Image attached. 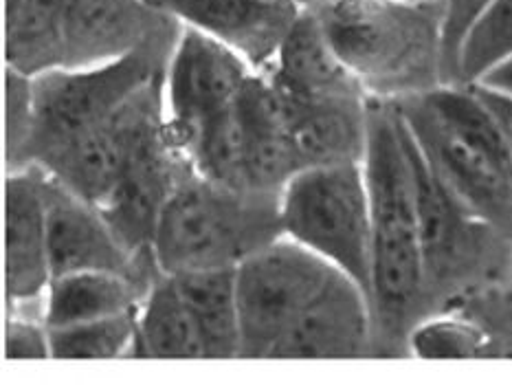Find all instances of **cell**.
<instances>
[{
    "label": "cell",
    "mask_w": 512,
    "mask_h": 385,
    "mask_svg": "<svg viewBox=\"0 0 512 385\" xmlns=\"http://www.w3.org/2000/svg\"><path fill=\"white\" fill-rule=\"evenodd\" d=\"M280 196L231 190L192 170L165 203L154 231L152 256L159 271L238 269L284 236Z\"/></svg>",
    "instance_id": "4"
},
{
    "label": "cell",
    "mask_w": 512,
    "mask_h": 385,
    "mask_svg": "<svg viewBox=\"0 0 512 385\" xmlns=\"http://www.w3.org/2000/svg\"><path fill=\"white\" fill-rule=\"evenodd\" d=\"M335 271V264L286 236L244 260L236 269L240 357L273 359L277 346Z\"/></svg>",
    "instance_id": "7"
},
{
    "label": "cell",
    "mask_w": 512,
    "mask_h": 385,
    "mask_svg": "<svg viewBox=\"0 0 512 385\" xmlns=\"http://www.w3.org/2000/svg\"><path fill=\"white\" fill-rule=\"evenodd\" d=\"M183 29L148 0H66L64 69H91L139 51L174 53Z\"/></svg>",
    "instance_id": "10"
},
{
    "label": "cell",
    "mask_w": 512,
    "mask_h": 385,
    "mask_svg": "<svg viewBox=\"0 0 512 385\" xmlns=\"http://www.w3.org/2000/svg\"><path fill=\"white\" fill-rule=\"evenodd\" d=\"M400 121H403V117H400ZM403 141L416 192L427 306L469 280V275L480 269L491 240L502 236L466 214L460 203L447 192V187L440 183L425 157H422L405 121Z\"/></svg>",
    "instance_id": "9"
},
{
    "label": "cell",
    "mask_w": 512,
    "mask_h": 385,
    "mask_svg": "<svg viewBox=\"0 0 512 385\" xmlns=\"http://www.w3.org/2000/svg\"><path fill=\"white\" fill-rule=\"evenodd\" d=\"M66 0H5V66L29 77L64 69Z\"/></svg>",
    "instance_id": "19"
},
{
    "label": "cell",
    "mask_w": 512,
    "mask_h": 385,
    "mask_svg": "<svg viewBox=\"0 0 512 385\" xmlns=\"http://www.w3.org/2000/svg\"><path fill=\"white\" fill-rule=\"evenodd\" d=\"M407 344L414 355L425 359H462L480 355L486 335L473 322L462 317L433 315L407 335Z\"/></svg>",
    "instance_id": "24"
},
{
    "label": "cell",
    "mask_w": 512,
    "mask_h": 385,
    "mask_svg": "<svg viewBox=\"0 0 512 385\" xmlns=\"http://www.w3.org/2000/svg\"><path fill=\"white\" fill-rule=\"evenodd\" d=\"M475 84L512 99V55H508L502 62H497L493 69H488Z\"/></svg>",
    "instance_id": "29"
},
{
    "label": "cell",
    "mask_w": 512,
    "mask_h": 385,
    "mask_svg": "<svg viewBox=\"0 0 512 385\" xmlns=\"http://www.w3.org/2000/svg\"><path fill=\"white\" fill-rule=\"evenodd\" d=\"M47 209L53 278L82 271H110L154 282L163 275L154 256H135L119 240L102 209L77 196L49 174Z\"/></svg>",
    "instance_id": "12"
},
{
    "label": "cell",
    "mask_w": 512,
    "mask_h": 385,
    "mask_svg": "<svg viewBox=\"0 0 512 385\" xmlns=\"http://www.w3.org/2000/svg\"><path fill=\"white\" fill-rule=\"evenodd\" d=\"M266 75L295 99L365 93L341 62L315 11L304 9ZM367 95V93H365Z\"/></svg>",
    "instance_id": "17"
},
{
    "label": "cell",
    "mask_w": 512,
    "mask_h": 385,
    "mask_svg": "<svg viewBox=\"0 0 512 385\" xmlns=\"http://www.w3.org/2000/svg\"><path fill=\"white\" fill-rule=\"evenodd\" d=\"M433 174L466 214L512 240V163L504 132L473 86L392 99Z\"/></svg>",
    "instance_id": "1"
},
{
    "label": "cell",
    "mask_w": 512,
    "mask_h": 385,
    "mask_svg": "<svg viewBox=\"0 0 512 385\" xmlns=\"http://www.w3.org/2000/svg\"><path fill=\"white\" fill-rule=\"evenodd\" d=\"M495 0H442V82L460 86V55L466 38Z\"/></svg>",
    "instance_id": "25"
},
{
    "label": "cell",
    "mask_w": 512,
    "mask_h": 385,
    "mask_svg": "<svg viewBox=\"0 0 512 385\" xmlns=\"http://www.w3.org/2000/svg\"><path fill=\"white\" fill-rule=\"evenodd\" d=\"M469 86L475 88L477 95L484 99V104L491 108V113L495 115L499 128H502V132H504L510 163H512V99L506 95L488 91V88H484V86H477V84H469Z\"/></svg>",
    "instance_id": "28"
},
{
    "label": "cell",
    "mask_w": 512,
    "mask_h": 385,
    "mask_svg": "<svg viewBox=\"0 0 512 385\" xmlns=\"http://www.w3.org/2000/svg\"><path fill=\"white\" fill-rule=\"evenodd\" d=\"M130 357L207 359L203 337L172 275H161L141 302Z\"/></svg>",
    "instance_id": "21"
},
{
    "label": "cell",
    "mask_w": 512,
    "mask_h": 385,
    "mask_svg": "<svg viewBox=\"0 0 512 385\" xmlns=\"http://www.w3.org/2000/svg\"><path fill=\"white\" fill-rule=\"evenodd\" d=\"M148 3H157V0H148Z\"/></svg>",
    "instance_id": "32"
},
{
    "label": "cell",
    "mask_w": 512,
    "mask_h": 385,
    "mask_svg": "<svg viewBox=\"0 0 512 385\" xmlns=\"http://www.w3.org/2000/svg\"><path fill=\"white\" fill-rule=\"evenodd\" d=\"M154 282L110 271L55 275L44 293V324L55 328L137 311Z\"/></svg>",
    "instance_id": "18"
},
{
    "label": "cell",
    "mask_w": 512,
    "mask_h": 385,
    "mask_svg": "<svg viewBox=\"0 0 512 385\" xmlns=\"http://www.w3.org/2000/svg\"><path fill=\"white\" fill-rule=\"evenodd\" d=\"M310 11L370 97L403 99L444 84L442 0H321Z\"/></svg>",
    "instance_id": "3"
},
{
    "label": "cell",
    "mask_w": 512,
    "mask_h": 385,
    "mask_svg": "<svg viewBox=\"0 0 512 385\" xmlns=\"http://www.w3.org/2000/svg\"><path fill=\"white\" fill-rule=\"evenodd\" d=\"M255 71L238 53L192 27L183 29L165 71V126L183 154L238 104Z\"/></svg>",
    "instance_id": "8"
},
{
    "label": "cell",
    "mask_w": 512,
    "mask_h": 385,
    "mask_svg": "<svg viewBox=\"0 0 512 385\" xmlns=\"http://www.w3.org/2000/svg\"><path fill=\"white\" fill-rule=\"evenodd\" d=\"M192 170V163L170 139L165 119L139 137L117 187L99 207L135 256H152V238L163 207Z\"/></svg>",
    "instance_id": "11"
},
{
    "label": "cell",
    "mask_w": 512,
    "mask_h": 385,
    "mask_svg": "<svg viewBox=\"0 0 512 385\" xmlns=\"http://www.w3.org/2000/svg\"><path fill=\"white\" fill-rule=\"evenodd\" d=\"M33 128V77L5 66V170L18 163Z\"/></svg>",
    "instance_id": "26"
},
{
    "label": "cell",
    "mask_w": 512,
    "mask_h": 385,
    "mask_svg": "<svg viewBox=\"0 0 512 385\" xmlns=\"http://www.w3.org/2000/svg\"><path fill=\"white\" fill-rule=\"evenodd\" d=\"M365 176L372 214V308L376 337H398L420 322L425 262L403 121L392 99L370 97Z\"/></svg>",
    "instance_id": "2"
},
{
    "label": "cell",
    "mask_w": 512,
    "mask_h": 385,
    "mask_svg": "<svg viewBox=\"0 0 512 385\" xmlns=\"http://www.w3.org/2000/svg\"><path fill=\"white\" fill-rule=\"evenodd\" d=\"M299 5H302L304 9H310V7H315L317 3H321V0H297Z\"/></svg>",
    "instance_id": "30"
},
{
    "label": "cell",
    "mask_w": 512,
    "mask_h": 385,
    "mask_svg": "<svg viewBox=\"0 0 512 385\" xmlns=\"http://www.w3.org/2000/svg\"><path fill=\"white\" fill-rule=\"evenodd\" d=\"M185 27L207 33L247 62L255 73L273 66L304 7L297 0H157Z\"/></svg>",
    "instance_id": "14"
},
{
    "label": "cell",
    "mask_w": 512,
    "mask_h": 385,
    "mask_svg": "<svg viewBox=\"0 0 512 385\" xmlns=\"http://www.w3.org/2000/svg\"><path fill=\"white\" fill-rule=\"evenodd\" d=\"M282 234L335 264L372 300V214L363 163L299 170L280 196Z\"/></svg>",
    "instance_id": "6"
},
{
    "label": "cell",
    "mask_w": 512,
    "mask_h": 385,
    "mask_svg": "<svg viewBox=\"0 0 512 385\" xmlns=\"http://www.w3.org/2000/svg\"><path fill=\"white\" fill-rule=\"evenodd\" d=\"M53 280L47 174L38 165L5 172V306H44Z\"/></svg>",
    "instance_id": "13"
},
{
    "label": "cell",
    "mask_w": 512,
    "mask_h": 385,
    "mask_svg": "<svg viewBox=\"0 0 512 385\" xmlns=\"http://www.w3.org/2000/svg\"><path fill=\"white\" fill-rule=\"evenodd\" d=\"M403 3H416V5H427V3H440V0H403Z\"/></svg>",
    "instance_id": "31"
},
{
    "label": "cell",
    "mask_w": 512,
    "mask_h": 385,
    "mask_svg": "<svg viewBox=\"0 0 512 385\" xmlns=\"http://www.w3.org/2000/svg\"><path fill=\"white\" fill-rule=\"evenodd\" d=\"M374 341L370 295L337 269L277 346L273 359H356L365 357Z\"/></svg>",
    "instance_id": "15"
},
{
    "label": "cell",
    "mask_w": 512,
    "mask_h": 385,
    "mask_svg": "<svg viewBox=\"0 0 512 385\" xmlns=\"http://www.w3.org/2000/svg\"><path fill=\"white\" fill-rule=\"evenodd\" d=\"M508 55H512V0H495L464 42L460 86L475 84Z\"/></svg>",
    "instance_id": "23"
},
{
    "label": "cell",
    "mask_w": 512,
    "mask_h": 385,
    "mask_svg": "<svg viewBox=\"0 0 512 385\" xmlns=\"http://www.w3.org/2000/svg\"><path fill=\"white\" fill-rule=\"evenodd\" d=\"M282 95L288 141L299 170L365 161L370 139V95L356 93L324 99H295L284 91Z\"/></svg>",
    "instance_id": "16"
},
{
    "label": "cell",
    "mask_w": 512,
    "mask_h": 385,
    "mask_svg": "<svg viewBox=\"0 0 512 385\" xmlns=\"http://www.w3.org/2000/svg\"><path fill=\"white\" fill-rule=\"evenodd\" d=\"M11 359H51L49 326L36 313H7L5 355Z\"/></svg>",
    "instance_id": "27"
},
{
    "label": "cell",
    "mask_w": 512,
    "mask_h": 385,
    "mask_svg": "<svg viewBox=\"0 0 512 385\" xmlns=\"http://www.w3.org/2000/svg\"><path fill=\"white\" fill-rule=\"evenodd\" d=\"M170 58L168 51H139L91 69H60L33 77V128L11 170L42 165L55 152L106 126L132 95L165 75Z\"/></svg>",
    "instance_id": "5"
},
{
    "label": "cell",
    "mask_w": 512,
    "mask_h": 385,
    "mask_svg": "<svg viewBox=\"0 0 512 385\" xmlns=\"http://www.w3.org/2000/svg\"><path fill=\"white\" fill-rule=\"evenodd\" d=\"M137 311L49 328L51 359L130 357L137 339Z\"/></svg>",
    "instance_id": "22"
},
{
    "label": "cell",
    "mask_w": 512,
    "mask_h": 385,
    "mask_svg": "<svg viewBox=\"0 0 512 385\" xmlns=\"http://www.w3.org/2000/svg\"><path fill=\"white\" fill-rule=\"evenodd\" d=\"M203 337L207 359H236L242 350L236 269L172 275Z\"/></svg>",
    "instance_id": "20"
}]
</instances>
